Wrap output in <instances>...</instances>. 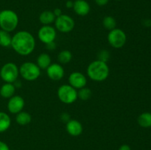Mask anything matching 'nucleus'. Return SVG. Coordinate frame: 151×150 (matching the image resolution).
Here are the masks:
<instances>
[{"instance_id":"29","label":"nucleus","mask_w":151,"mask_h":150,"mask_svg":"<svg viewBox=\"0 0 151 150\" xmlns=\"http://www.w3.org/2000/svg\"><path fill=\"white\" fill-rule=\"evenodd\" d=\"M0 150H10V148L6 143L0 141Z\"/></svg>"},{"instance_id":"1","label":"nucleus","mask_w":151,"mask_h":150,"mask_svg":"<svg viewBox=\"0 0 151 150\" xmlns=\"http://www.w3.org/2000/svg\"><path fill=\"white\" fill-rule=\"evenodd\" d=\"M10 46L20 55H29L35 48V38L27 31H19L12 37Z\"/></svg>"},{"instance_id":"17","label":"nucleus","mask_w":151,"mask_h":150,"mask_svg":"<svg viewBox=\"0 0 151 150\" xmlns=\"http://www.w3.org/2000/svg\"><path fill=\"white\" fill-rule=\"evenodd\" d=\"M56 17L53 13V11L50 10H44L40 14L39 21L43 25H50L55 22Z\"/></svg>"},{"instance_id":"24","label":"nucleus","mask_w":151,"mask_h":150,"mask_svg":"<svg viewBox=\"0 0 151 150\" xmlns=\"http://www.w3.org/2000/svg\"><path fill=\"white\" fill-rule=\"evenodd\" d=\"M91 96H92V92L91 89L86 87L79 89V91H78V97L83 101H87L91 99Z\"/></svg>"},{"instance_id":"28","label":"nucleus","mask_w":151,"mask_h":150,"mask_svg":"<svg viewBox=\"0 0 151 150\" xmlns=\"http://www.w3.org/2000/svg\"><path fill=\"white\" fill-rule=\"evenodd\" d=\"M46 48L48 50H54L56 48V44L55 43V41H52V42H50L49 44H46Z\"/></svg>"},{"instance_id":"19","label":"nucleus","mask_w":151,"mask_h":150,"mask_svg":"<svg viewBox=\"0 0 151 150\" xmlns=\"http://www.w3.org/2000/svg\"><path fill=\"white\" fill-rule=\"evenodd\" d=\"M32 121V116L29 113L25 111H21L17 113L16 116V121L18 124L24 126L29 124Z\"/></svg>"},{"instance_id":"11","label":"nucleus","mask_w":151,"mask_h":150,"mask_svg":"<svg viewBox=\"0 0 151 150\" xmlns=\"http://www.w3.org/2000/svg\"><path fill=\"white\" fill-rule=\"evenodd\" d=\"M69 85L75 89H81L87 84L86 76L79 71H74L69 76Z\"/></svg>"},{"instance_id":"21","label":"nucleus","mask_w":151,"mask_h":150,"mask_svg":"<svg viewBox=\"0 0 151 150\" xmlns=\"http://www.w3.org/2000/svg\"><path fill=\"white\" fill-rule=\"evenodd\" d=\"M12 36L10 32L0 29V46L2 47H10L11 46Z\"/></svg>"},{"instance_id":"23","label":"nucleus","mask_w":151,"mask_h":150,"mask_svg":"<svg viewBox=\"0 0 151 150\" xmlns=\"http://www.w3.org/2000/svg\"><path fill=\"white\" fill-rule=\"evenodd\" d=\"M103 25L106 29L111 31L115 29L116 26V21L113 16H107L103 20Z\"/></svg>"},{"instance_id":"2","label":"nucleus","mask_w":151,"mask_h":150,"mask_svg":"<svg viewBox=\"0 0 151 150\" xmlns=\"http://www.w3.org/2000/svg\"><path fill=\"white\" fill-rule=\"evenodd\" d=\"M86 71L87 75L91 80L103 82L108 78L110 70L107 63L97 60L89 63Z\"/></svg>"},{"instance_id":"10","label":"nucleus","mask_w":151,"mask_h":150,"mask_svg":"<svg viewBox=\"0 0 151 150\" xmlns=\"http://www.w3.org/2000/svg\"><path fill=\"white\" fill-rule=\"evenodd\" d=\"M24 100L22 96L19 95L13 96L11 98L9 99L7 102V110L12 114H17L22 111L24 107Z\"/></svg>"},{"instance_id":"33","label":"nucleus","mask_w":151,"mask_h":150,"mask_svg":"<svg viewBox=\"0 0 151 150\" xmlns=\"http://www.w3.org/2000/svg\"><path fill=\"white\" fill-rule=\"evenodd\" d=\"M144 24L146 26H151V20L150 19H146L144 21Z\"/></svg>"},{"instance_id":"8","label":"nucleus","mask_w":151,"mask_h":150,"mask_svg":"<svg viewBox=\"0 0 151 150\" xmlns=\"http://www.w3.org/2000/svg\"><path fill=\"white\" fill-rule=\"evenodd\" d=\"M54 23L55 29L63 33L70 32L73 30L75 26L74 19L66 14H62L61 16L56 17Z\"/></svg>"},{"instance_id":"34","label":"nucleus","mask_w":151,"mask_h":150,"mask_svg":"<svg viewBox=\"0 0 151 150\" xmlns=\"http://www.w3.org/2000/svg\"><path fill=\"white\" fill-rule=\"evenodd\" d=\"M114 1H122V0H114Z\"/></svg>"},{"instance_id":"4","label":"nucleus","mask_w":151,"mask_h":150,"mask_svg":"<svg viewBox=\"0 0 151 150\" xmlns=\"http://www.w3.org/2000/svg\"><path fill=\"white\" fill-rule=\"evenodd\" d=\"M19 74L27 81H34L41 75V69L36 63L25 62L19 67Z\"/></svg>"},{"instance_id":"16","label":"nucleus","mask_w":151,"mask_h":150,"mask_svg":"<svg viewBox=\"0 0 151 150\" xmlns=\"http://www.w3.org/2000/svg\"><path fill=\"white\" fill-rule=\"evenodd\" d=\"M38 67L41 69H47L52 63V59L47 53H41L37 57L36 60Z\"/></svg>"},{"instance_id":"13","label":"nucleus","mask_w":151,"mask_h":150,"mask_svg":"<svg viewBox=\"0 0 151 150\" xmlns=\"http://www.w3.org/2000/svg\"><path fill=\"white\" fill-rule=\"evenodd\" d=\"M66 132L72 136H79L83 132V125L79 121L75 119H70L66 124Z\"/></svg>"},{"instance_id":"26","label":"nucleus","mask_w":151,"mask_h":150,"mask_svg":"<svg viewBox=\"0 0 151 150\" xmlns=\"http://www.w3.org/2000/svg\"><path fill=\"white\" fill-rule=\"evenodd\" d=\"M60 119H61L62 121L66 123V122H68L70 120V116L67 113H63L60 115Z\"/></svg>"},{"instance_id":"25","label":"nucleus","mask_w":151,"mask_h":150,"mask_svg":"<svg viewBox=\"0 0 151 150\" xmlns=\"http://www.w3.org/2000/svg\"><path fill=\"white\" fill-rule=\"evenodd\" d=\"M110 57V53L108 50H101L100 52L98 53V60H101V61L107 63L108 60H109Z\"/></svg>"},{"instance_id":"31","label":"nucleus","mask_w":151,"mask_h":150,"mask_svg":"<svg viewBox=\"0 0 151 150\" xmlns=\"http://www.w3.org/2000/svg\"><path fill=\"white\" fill-rule=\"evenodd\" d=\"M119 150H131V149L130 146H128V144H123V145L120 146Z\"/></svg>"},{"instance_id":"9","label":"nucleus","mask_w":151,"mask_h":150,"mask_svg":"<svg viewBox=\"0 0 151 150\" xmlns=\"http://www.w3.org/2000/svg\"><path fill=\"white\" fill-rule=\"evenodd\" d=\"M56 35L55 28L50 25H43L38 32V39L45 44L55 41Z\"/></svg>"},{"instance_id":"27","label":"nucleus","mask_w":151,"mask_h":150,"mask_svg":"<svg viewBox=\"0 0 151 150\" xmlns=\"http://www.w3.org/2000/svg\"><path fill=\"white\" fill-rule=\"evenodd\" d=\"M94 1H95V3L97 5L103 7V6L106 5L109 3V0H94Z\"/></svg>"},{"instance_id":"32","label":"nucleus","mask_w":151,"mask_h":150,"mask_svg":"<svg viewBox=\"0 0 151 150\" xmlns=\"http://www.w3.org/2000/svg\"><path fill=\"white\" fill-rule=\"evenodd\" d=\"M74 5V1H71V0H68L66 2V7L67 8H72Z\"/></svg>"},{"instance_id":"15","label":"nucleus","mask_w":151,"mask_h":150,"mask_svg":"<svg viewBox=\"0 0 151 150\" xmlns=\"http://www.w3.org/2000/svg\"><path fill=\"white\" fill-rule=\"evenodd\" d=\"M16 88L13 83L4 82L0 88V96L4 99L11 98L13 96H14Z\"/></svg>"},{"instance_id":"6","label":"nucleus","mask_w":151,"mask_h":150,"mask_svg":"<svg viewBox=\"0 0 151 150\" xmlns=\"http://www.w3.org/2000/svg\"><path fill=\"white\" fill-rule=\"evenodd\" d=\"M58 97L61 102L66 104H70L78 99V91L70 85H60L58 89Z\"/></svg>"},{"instance_id":"18","label":"nucleus","mask_w":151,"mask_h":150,"mask_svg":"<svg viewBox=\"0 0 151 150\" xmlns=\"http://www.w3.org/2000/svg\"><path fill=\"white\" fill-rule=\"evenodd\" d=\"M11 125V119L7 113L0 112V133L7 131Z\"/></svg>"},{"instance_id":"7","label":"nucleus","mask_w":151,"mask_h":150,"mask_svg":"<svg viewBox=\"0 0 151 150\" xmlns=\"http://www.w3.org/2000/svg\"><path fill=\"white\" fill-rule=\"evenodd\" d=\"M107 39L111 46L114 49H120L125 46L127 41V36L122 29L115 28L109 31Z\"/></svg>"},{"instance_id":"3","label":"nucleus","mask_w":151,"mask_h":150,"mask_svg":"<svg viewBox=\"0 0 151 150\" xmlns=\"http://www.w3.org/2000/svg\"><path fill=\"white\" fill-rule=\"evenodd\" d=\"M19 16L12 10L6 9L0 11V27L1 29L10 32L14 31L19 24Z\"/></svg>"},{"instance_id":"5","label":"nucleus","mask_w":151,"mask_h":150,"mask_svg":"<svg viewBox=\"0 0 151 150\" xmlns=\"http://www.w3.org/2000/svg\"><path fill=\"white\" fill-rule=\"evenodd\" d=\"M19 75V68L14 63H7L0 69V77L4 82L14 83Z\"/></svg>"},{"instance_id":"22","label":"nucleus","mask_w":151,"mask_h":150,"mask_svg":"<svg viewBox=\"0 0 151 150\" xmlns=\"http://www.w3.org/2000/svg\"><path fill=\"white\" fill-rule=\"evenodd\" d=\"M72 54L69 50H63L58 54V60L61 64H67L72 60Z\"/></svg>"},{"instance_id":"30","label":"nucleus","mask_w":151,"mask_h":150,"mask_svg":"<svg viewBox=\"0 0 151 150\" xmlns=\"http://www.w3.org/2000/svg\"><path fill=\"white\" fill-rule=\"evenodd\" d=\"M53 13H54V15L55 16V17H58V16H61L63 13H62V10L60 8H55L54 10V11H53Z\"/></svg>"},{"instance_id":"12","label":"nucleus","mask_w":151,"mask_h":150,"mask_svg":"<svg viewBox=\"0 0 151 150\" xmlns=\"http://www.w3.org/2000/svg\"><path fill=\"white\" fill-rule=\"evenodd\" d=\"M46 70L48 77L53 81L60 80L64 76V69L59 63H51Z\"/></svg>"},{"instance_id":"20","label":"nucleus","mask_w":151,"mask_h":150,"mask_svg":"<svg viewBox=\"0 0 151 150\" xmlns=\"http://www.w3.org/2000/svg\"><path fill=\"white\" fill-rule=\"evenodd\" d=\"M137 122L143 128L151 127V113L145 112L140 114L137 119Z\"/></svg>"},{"instance_id":"14","label":"nucleus","mask_w":151,"mask_h":150,"mask_svg":"<svg viewBox=\"0 0 151 150\" xmlns=\"http://www.w3.org/2000/svg\"><path fill=\"white\" fill-rule=\"evenodd\" d=\"M72 8L75 13L80 16H87L91 10L90 4L86 0H75Z\"/></svg>"}]
</instances>
